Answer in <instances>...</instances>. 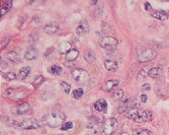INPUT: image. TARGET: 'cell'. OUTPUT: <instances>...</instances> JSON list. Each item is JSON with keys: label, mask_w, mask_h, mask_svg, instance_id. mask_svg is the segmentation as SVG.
<instances>
[{"label": "cell", "mask_w": 169, "mask_h": 135, "mask_svg": "<svg viewBox=\"0 0 169 135\" xmlns=\"http://www.w3.org/2000/svg\"><path fill=\"white\" fill-rule=\"evenodd\" d=\"M65 119H66L65 114L52 113V114H48L43 117L42 122H43V124L46 125V126H49L51 128H56L64 123Z\"/></svg>", "instance_id": "obj_1"}, {"label": "cell", "mask_w": 169, "mask_h": 135, "mask_svg": "<svg viewBox=\"0 0 169 135\" xmlns=\"http://www.w3.org/2000/svg\"><path fill=\"white\" fill-rule=\"evenodd\" d=\"M156 56H157V52L150 48H140L137 52L138 61L141 62V63L152 61L153 59L156 58Z\"/></svg>", "instance_id": "obj_2"}, {"label": "cell", "mask_w": 169, "mask_h": 135, "mask_svg": "<svg viewBox=\"0 0 169 135\" xmlns=\"http://www.w3.org/2000/svg\"><path fill=\"white\" fill-rule=\"evenodd\" d=\"M118 120L115 118H108L107 119L103 124H102L101 128V135H112L115 130L118 129Z\"/></svg>", "instance_id": "obj_3"}, {"label": "cell", "mask_w": 169, "mask_h": 135, "mask_svg": "<svg viewBox=\"0 0 169 135\" xmlns=\"http://www.w3.org/2000/svg\"><path fill=\"white\" fill-rule=\"evenodd\" d=\"M41 126V124L39 123L38 120L32 119V118H29V119L24 120L21 122H17L16 124V128H19V129H24V130H32V129H36Z\"/></svg>", "instance_id": "obj_4"}, {"label": "cell", "mask_w": 169, "mask_h": 135, "mask_svg": "<svg viewBox=\"0 0 169 135\" xmlns=\"http://www.w3.org/2000/svg\"><path fill=\"white\" fill-rule=\"evenodd\" d=\"M72 77L79 83H86L89 80L88 72L81 68H75L72 70Z\"/></svg>", "instance_id": "obj_5"}, {"label": "cell", "mask_w": 169, "mask_h": 135, "mask_svg": "<svg viewBox=\"0 0 169 135\" xmlns=\"http://www.w3.org/2000/svg\"><path fill=\"white\" fill-rule=\"evenodd\" d=\"M118 42L117 39L114 37H109V36H105L99 40V45L105 49H114L118 45Z\"/></svg>", "instance_id": "obj_6"}, {"label": "cell", "mask_w": 169, "mask_h": 135, "mask_svg": "<svg viewBox=\"0 0 169 135\" xmlns=\"http://www.w3.org/2000/svg\"><path fill=\"white\" fill-rule=\"evenodd\" d=\"M153 118V114L151 111L148 110H140L137 118L134 120L136 123H145V122H149Z\"/></svg>", "instance_id": "obj_7"}, {"label": "cell", "mask_w": 169, "mask_h": 135, "mask_svg": "<svg viewBox=\"0 0 169 135\" xmlns=\"http://www.w3.org/2000/svg\"><path fill=\"white\" fill-rule=\"evenodd\" d=\"M28 111H29V104H28V103H24V104L18 105V106H14L11 109L12 114L18 115V116H21V115L26 114Z\"/></svg>", "instance_id": "obj_8"}, {"label": "cell", "mask_w": 169, "mask_h": 135, "mask_svg": "<svg viewBox=\"0 0 169 135\" xmlns=\"http://www.w3.org/2000/svg\"><path fill=\"white\" fill-rule=\"evenodd\" d=\"M88 31H89V25L87 24V21H83L80 22V25L76 29V35L81 37V36H84L86 33H88Z\"/></svg>", "instance_id": "obj_9"}, {"label": "cell", "mask_w": 169, "mask_h": 135, "mask_svg": "<svg viewBox=\"0 0 169 135\" xmlns=\"http://www.w3.org/2000/svg\"><path fill=\"white\" fill-rule=\"evenodd\" d=\"M118 83H120L118 80H107L105 83L102 84L101 90L104 91H111L112 90H115V87H118Z\"/></svg>", "instance_id": "obj_10"}, {"label": "cell", "mask_w": 169, "mask_h": 135, "mask_svg": "<svg viewBox=\"0 0 169 135\" xmlns=\"http://www.w3.org/2000/svg\"><path fill=\"white\" fill-rule=\"evenodd\" d=\"M59 31V25L55 22H51V24L46 25L44 27V32L48 35H54Z\"/></svg>", "instance_id": "obj_11"}, {"label": "cell", "mask_w": 169, "mask_h": 135, "mask_svg": "<svg viewBox=\"0 0 169 135\" xmlns=\"http://www.w3.org/2000/svg\"><path fill=\"white\" fill-rule=\"evenodd\" d=\"M36 56H38V51L36 50V48L31 47V48H28V51L25 52L24 59L28 61H32L36 58Z\"/></svg>", "instance_id": "obj_12"}, {"label": "cell", "mask_w": 169, "mask_h": 135, "mask_svg": "<svg viewBox=\"0 0 169 135\" xmlns=\"http://www.w3.org/2000/svg\"><path fill=\"white\" fill-rule=\"evenodd\" d=\"M139 112H140V110L137 108V107H133L132 106L129 110L126 112V117L127 118H129V119H131V120H135L136 118H137V116H138V114H139Z\"/></svg>", "instance_id": "obj_13"}, {"label": "cell", "mask_w": 169, "mask_h": 135, "mask_svg": "<svg viewBox=\"0 0 169 135\" xmlns=\"http://www.w3.org/2000/svg\"><path fill=\"white\" fill-rule=\"evenodd\" d=\"M151 15L159 21H166L169 17V11H153L151 12Z\"/></svg>", "instance_id": "obj_14"}, {"label": "cell", "mask_w": 169, "mask_h": 135, "mask_svg": "<svg viewBox=\"0 0 169 135\" xmlns=\"http://www.w3.org/2000/svg\"><path fill=\"white\" fill-rule=\"evenodd\" d=\"M94 109L98 112H104L107 109V102H105V100L100 98V100L95 102Z\"/></svg>", "instance_id": "obj_15"}, {"label": "cell", "mask_w": 169, "mask_h": 135, "mask_svg": "<svg viewBox=\"0 0 169 135\" xmlns=\"http://www.w3.org/2000/svg\"><path fill=\"white\" fill-rule=\"evenodd\" d=\"M29 73H31V67L26 66V67L21 68V70L18 71V73H17V79L18 80L25 79V78L29 75Z\"/></svg>", "instance_id": "obj_16"}, {"label": "cell", "mask_w": 169, "mask_h": 135, "mask_svg": "<svg viewBox=\"0 0 169 135\" xmlns=\"http://www.w3.org/2000/svg\"><path fill=\"white\" fill-rule=\"evenodd\" d=\"M162 69L161 68H159V67H153V68H151L150 70H149V77H151V78H154V79H157V78H159L162 75Z\"/></svg>", "instance_id": "obj_17"}, {"label": "cell", "mask_w": 169, "mask_h": 135, "mask_svg": "<svg viewBox=\"0 0 169 135\" xmlns=\"http://www.w3.org/2000/svg\"><path fill=\"white\" fill-rule=\"evenodd\" d=\"M104 67L108 71H117L118 70V63L115 60H111L108 59L104 62Z\"/></svg>", "instance_id": "obj_18"}, {"label": "cell", "mask_w": 169, "mask_h": 135, "mask_svg": "<svg viewBox=\"0 0 169 135\" xmlns=\"http://www.w3.org/2000/svg\"><path fill=\"white\" fill-rule=\"evenodd\" d=\"M131 98H126V100L122 102V103L118 106V113H126L129 109H130V104H131Z\"/></svg>", "instance_id": "obj_19"}, {"label": "cell", "mask_w": 169, "mask_h": 135, "mask_svg": "<svg viewBox=\"0 0 169 135\" xmlns=\"http://www.w3.org/2000/svg\"><path fill=\"white\" fill-rule=\"evenodd\" d=\"M72 49L71 44L69 42H62L60 45H59V52L60 54H67L69 51Z\"/></svg>", "instance_id": "obj_20"}, {"label": "cell", "mask_w": 169, "mask_h": 135, "mask_svg": "<svg viewBox=\"0 0 169 135\" xmlns=\"http://www.w3.org/2000/svg\"><path fill=\"white\" fill-rule=\"evenodd\" d=\"M78 55H79V52H78L77 49L72 48L71 50L65 55V58H66V60L67 61H74L75 59L78 57Z\"/></svg>", "instance_id": "obj_21"}, {"label": "cell", "mask_w": 169, "mask_h": 135, "mask_svg": "<svg viewBox=\"0 0 169 135\" xmlns=\"http://www.w3.org/2000/svg\"><path fill=\"white\" fill-rule=\"evenodd\" d=\"M95 57H96V56H95L94 51H92V50L86 51L85 54H84V59L87 63H93L94 60H95Z\"/></svg>", "instance_id": "obj_22"}, {"label": "cell", "mask_w": 169, "mask_h": 135, "mask_svg": "<svg viewBox=\"0 0 169 135\" xmlns=\"http://www.w3.org/2000/svg\"><path fill=\"white\" fill-rule=\"evenodd\" d=\"M6 57H7L9 60H10V62H12V63H18V62L21 61V59H19V55L14 51L8 52V53L6 54Z\"/></svg>", "instance_id": "obj_23"}, {"label": "cell", "mask_w": 169, "mask_h": 135, "mask_svg": "<svg viewBox=\"0 0 169 135\" xmlns=\"http://www.w3.org/2000/svg\"><path fill=\"white\" fill-rule=\"evenodd\" d=\"M149 70H150V69H148V67H145L143 69H141L140 72H139L138 75H137V80L138 81H143V80H145L146 78H147V76H149V75H148Z\"/></svg>", "instance_id": "obj_24"}, {"label": "cell", "mask_w": 169, "mask_h": 135, "mask_svg": "<svg viewBox=\"0 0 169 135\" xmlns=\"http://www.w3.org/2000/svg\"><path fill=\"white\" fill-rule=\"evenodd\" d=\"M48 71L53 75H60L62 73V67L59 66V65H52L48 69Z\"/></svg>", "instance_id": "obj_25"}, {"label": "cell", "mask_w": 169, "mask_h": 135, "mask_svg": "<svg viewBox=\"0 0 169 135\" xmlns=\"http://www.w3.org/2000/svg\"><path fill=\"white\" fill-rule=\"evenodd\" d=\"M124 95H125L124 90H118L115 93L112 94L111 98H112V100H115V101H120V100H122V98H124Z\"/></svg>", "instance_id": "obj_26"}, {"label": "cell", "mask_w": 169, "mask_h": 135, "mask_svg": "<svg viewBox=\"0 0 169 135\" xmlns=\"http://www.w3.org/2000/svg\"><path fill=\"white\" fill-rule=\"evenodd\" d=\"M134 135H154L153 133L151 132L150 130H147V129H135L134 130Z\"/></svg>", "instance_id": "obj_27"}, {"label": "cell", "mask_w": 169, "mask_h": 135, "mask_svg": "<svg viewBox=\"0 0 169 135\" xmlns=\"http://www.w3.org/2000/svg\"><path fill=\"white\" fill-rule=\"evenodd\" d=\"M60 85H61V87H62V90L65 91L66 94H69L70 93V91H71V85L67 83L66 81H61L60 82Z\"/></svg>", "instance_id": "obj_28"}, {"label": "cell", "mask_w": 169, "mask_h": 135, "mask_svg": "<svg viewBox=\"0 0 169 135\" xmlns=\"http://www.w3.org/2000/svg\"><path fill=\"white\" fill-rule=\"evenodd\" d=\"M3 77H4L6 80H14V79H17V75H16L14 72H8V73H5L4 75H3Z\"/></svg>", "instance_id": "obj_29"}, {"label": "cell", "mask_w": 169, "mask_h": 135, "mask_svg": "<svg viewBox=\"0 0 169 135\" xmlns=\"http://www.w3.org/2000/svg\"><path fill=\"white\" fill-rule=\"evenodd\" d=\"M83 94H84L83 90H82V88H78V90H75L73 91V97L78 100V98H80L82 95H83Z\"/></svg>", "instance_id": "obj_30"}, {"label": "cell", "mask_w": 169, "mask_h": 135, "mask_svg": "<svg viewBox=\"0 0 169 135\" xmlns=\"http://www.w3.org/2000/svg\"><path fill=\"white\" fill-rule=\"evenodd\" d=\"M72 127H73L72 122H64V123H63V124L61 125V130H63V131H66V130L71 129Z\"/></svg>", "instance_id": "obj_31"}, {"label": "cell", "mask_w": 169, "mask_h": 135, "mask_svg": "<svg viewBox=\"0 0 169 135\" xmlns=\"http://www.w3.org/2000/svg\"><path fill=\"white\" fill-rule=\"evenodd\" d=\"M10 8H11V2H7V3H6V5H4L1 8V16L4 15Z\"/></svg>", "instance_id": "obj_32"}, {"label": "cell", "mask_w": 169, "mask_h": 135, "mask_svg": "<svg viewBox=\"0 0 169 135\" xmlns=\"http://www.w3.org/2000/svg\"><path fill=\"white\" fill-rule=\"evenodd\" d=\"M4 121H7L5 122L6 125H8V126H16V124H17V121L11 119V118H4Z\"/></svg>", "instance_id": "obj_33"}, {"label": "cell", "mask_w": 169, "mask_h": 135, "mask_svg": "<svg viewBox=\"0 0 169 135\" xmlns=\"http://www.w3.org/2000/svg\"><path fill=\"white\" fill-rule=\"evenodd\" d=\"M102 33L103 34H108L109 32H111V27H109V25L107 24V22H102Z\"/></svg>", "instance_id": "obj_34"}, {"label": "cell", "mask_w": 169, "mask_h": 135, "mask_svg": "<svg viewBox=\"0 0 169 135\" xmlns=\"http://www.w3.org/2000/svg\"><path fill=\"white\" fill-rule=\"evenodd\" d=\"M45 80V78L42 76V75H38V76L36 77V79H35V82H34V84H35V87H39V84L42 83L43 81Z\"/></svg>", "instance_id": "obj_35"}, {"label": "cell", "mask_w": 169, "mask_h": 135, "mask_svg": "<svg viewBox=\"0 0 169 135\" xmlns=\"http://www.w3.org/2000/svg\"><path fill=\"white\" fill-rule=\"evenodd\" d=\"M10 41H11V38H10V37H6V38H4V39L2 40V42H1L0 48H1V49H4V48L6 47V45H7Z\"/></svg>", "instance_id": "obj_36"}, {"label": "cell", "mask_w": 169, "mask_h": 135, "mask_svg": "<svg viewBox=\"0 0 169 135\" xmlns=\"http://www.w3.org/2000/svg\"><path fill=\"white\" fill-rule=\"evenodd\" d=\"M13 94H14V90H13V88H8V90H6L5 93L3 94V97H5V98H11Z\"/></svg>", "instance_id": "obj_37"}, {"label": "cell", "mask_w": 169, "mask_h": 135, "mask_svg": "<svg viewBox=\"0 0 169 135\" xmlns=\"http://www.w3.org/2000/svg\"><path fill=\"white\" fill-rule=\"evenodd\" d=\"M145 9L147 11H149V12H153V9H152V6H151V4L149 2H145Z\"/></svg>", "instance_id": "obj_38"}, {"label": "cell", "mask_w": 169, "mask_h": 135, "mask_svg": "<svg viewBox=\"0 0 169 135\" xmlns=\"http://www.w3.org/2000/svg\"><path fill=\"white\" fill-rule=\"evenodd\" d=\"M8 67V65H7V63H6V62L3 60V59L1 58V71L2 70H4L5 68H7Z\"/></svg>", "instance_id": "obj_39"}, {"label": "cell", "mask_w": 169, "mask_h": 135, "mask_svg": "<svg viewBox=\"0 0 169 135\" xmlns=\"http://www.w3.org/2000/svg\"><path fill=\"white\" fill-rule=\"evenodd\" d=\"M150 88H151L150 84H148V83H145L142 85V90L143 91H150Z\"/></svg>", "instance_id": "obj_40"}, {"label": "cell", "mask_w": 169, "mask_h": 135, "mask_svg": "<svg viewBox=\"0 0 169 135\" xmlns=\"http://www.w3.org/2000/svg\"><path fill=\"white\" fill-rule=\"evenodd\" d=\"M53 52H54V48H53V47H51V48H48V50H47V52H46L45 56H46V57H47V56H49V54H52Z\"/></svg>", "instance_id": "obj_41"}, {"label": "cell", "mask_w": 169, "mask_h": 135, "mask_svg": "<svg viewBox=\"0 0 169 135\" xmlns=\"http://www.w3.org/2000/svg\"><path fill=\"white\" fill-rule=\"evenodd\" d=\"M147 100H148V98H147V95H146V94H142L141 95V102H142V103H146Z\"/></svg>", "instance_id": "obj_42"}, {"label": "cell", "mask_w": 169, "mask_h": 135, "mask_svg": "<svg viewBox=\"0 0 169 135\" xmlns=\"http://www.w3.org/2000/svg\"><path fill=\"white\" fill-rule=\"evenodd\" d=\"M96 1H92V2H90V5H95V4H96Z\"/></svg>", "instance_id": "obj_43"}, {"label": "cell", "mask_w": 169, "mask_h": 135, "mask_svg": "<svg viewBox=\"0 0 169 135\" xmlns=\"http://www.w3.org/2000/svg\"><path fill=\"white\" fill-rule=\"evenodd\" d=\"M120 135H130L128 132H122V133H121Z\"/></svg>", "instance_id": "obj_44"}]
</instances>
